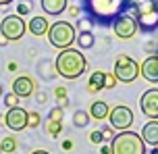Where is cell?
<instances>
[{
	"mask_svg": "<svg viewBox=\"0 0 158 154\" xmlns=\"http://www.w3.org/2000/svg\"><path fill=\"white\" fill-rule=\"evenodd\" d=\"M54 69L63 79H79L87 69V58L77 48H64L56 54Z\"/></svg>",
	"mask_w": 158,
	"mask_h": 154,
	"instance_id": "2",
	"label": "cell"
},
{
	"mask_svg": "<svg viewBox=\"0 0 158 154\" xmlns=\"http://www.w3.org/2000/svg\"><path fill=\"white\" fill-rule=\"evenodd\" d=\"M8 71H10V73L17 71V63H8Z\"/></svg>",
	"mask_w": 158,
	"mask_h": 154,
	"instance_id": "35",
	"label": "cell"
},
{
	"mask_svg": "<svg viewBox=\"0 0 158 154\" xmlns=\"http://www.w3.org/2000/svg\"><path fill=\"white\" fill-rule=\"evenodd\" d=\"M0 154H2V148H0Z\"/></svg>",
	"mask_w": 158,
	"mask_h": 154,
	"instance_id": "41",
	"label": "cell"
},
{
	"mask_svg": "<svg viewBox=\"0 0 158 154\" xmlns=\"http://www.w3.org/2000/svg\"><path fill=\"white\" fill-rule=\"evenodd\" d=\"M139 75L150 83H158V54H150L139 65Z\"/></svg>",
	"mask_w": 158,
	"mask_h": 154,
	"instance_id": "13",
	"label": "cell"
},
{
	"mask_svg": "<svg viewBox=\"0 0 158 154\" xmlns=\"http://www.w3.org/2000/svg\"><path fill=\"white\" fill-rule=\"evenodd\" d=\"M6 44H8V40L2 35V33H0V46H6Z\"/></svg>",
	"mask_w": 158,
	"mask_h": 154,
	"instance_id": "34",
	"label": "cell"
},
{
	"mask_svg": "<svg viewBox=\"0 0 158 154\" xmlns=\"http://www.w3.org/2000/svg\"><path fill=\"white\" fill-rule=\"evenodd\" d=\"M54 96H56V100H58V106H67L69 104V100H67V88H56L54 89Z\"/></svg>",
	"mask_w": 158,
	"mask_h": 154,
	"instance_id": "26",
	"label": "cell"
},
{
	"mask_svg": "<svg viewBox=\"0 0 158 154\" xmlns=\"http://www.w3.org/2000/svg\"><path fill=\"white\" fill-rule=\"evenodd\" d=\"M114 75H117L118 81L123 83H133L139 75V65L137 60L127 54H118L117 60H114Z\"/></svg>",
	"mask_w": 158,
	"mask_h": 154,
	"instance_id": "6",
	"label": "cell"
},
{
	"mask_svg": "<svg viewBox=\"0 0 158 154\" xmlns=\"http://www.w3.org/2000/svg\"><path fill=\"white\" fill-rule=\"evenodd\" d=\"M100 131H102V135H104V142H110V139L114 138V135H112V127H110V125H104Z\"/></svg>",
	"mask_w": 158,
	"mask_h": 154,
	"instance_id": "30",
	"label": "cell"
},
{
	"mask_svg": "<svg viewBox=\"0 0 158 154\" xmlns=\"http://www.w3.org/2000/svg\"><path fill=\"white\" fill-rule=\"evenodd\" d=\"M64 119V108L63 106H54L50 113H48V121H58V123H63Z\"/></svg>",
	"mask_w": 158,
	"mask_h": 154,
	"instance_id": "24",
	"label": "cell"
},
{
	"mask_svg": "<svg viewBox=\"0 0 158 154\" xmlns=\"http://www.w3.org/2000/svg\"><path fill=\"white\" fill-rule=\"evenodd\" d=\"M35 89H38V85H35V79L33 77H29V75H19V77H15L13 79V92H15L19 98H29L35 94Z\"/></svg>",
	"mask_w": 158,
	"mask_h": 154,
	"instance_id": "12",
	"label": "cell"
},
{
	"mask_svg": "<svg viewBox=\"0 0 158 154\" xmlns=\"http://www.w3.org/2000/svg\"><path fill=\"white\" fill-rule=\"evenodd\" d=\"M31 154H50V152H46V150H33Z\"/></svg>",
	"mask_w": 158,
	"mask_h": 154,
	"instance_id": "38",
	"label": "cell"
},
{
	"mask_svg": "<svg viewBox=\"0 0 158 154\" xmlns=\"http://www.w3.org/2000/svg\"><path fill=\"white\" fill-rule=\"evenodd\" d=\"M63 150H73V142L71 139H64L63 142Z\"/></svg>",
	"mask_w": 158,
	"mask_h": 154,
	"instance_id": "32",
	"label": "cell"
},
{
	"mask_svg": "<svg viewBox=\"0 0 158 154\" xmlns=\"http://www.w3.org/2000/svg\"><path fill=\"white\" fill-rule=\"evenodd\" d=\"M46 131L52 135V138H58V135H60V131H63V123H58V121H48V123H46Z\"/></svg>",
	"mask_w": 158,
	"mask_h": 154,
	"instance_id": "22",
	"label": "cell"
},
{
	"mask_svg": "<svg viewBox=\"0 0 158 154\" xmlns=\"http://www.w3.org/2000/svg\"><path fill=\"white\" fill-rule=\"evenodd\" d=\"M46 100H48V96L44 94V92H40V94H38V102H40V104H44Z\"/></svg>",
	"mask_w": 158,
	"mask_h": 154,
	"instance_id": "33",
	"label": "cell"
},
{
	"mask_svg": "<svg viewBox=\"0 0 158 154\" xmlns=\"http://www.w3.org/2000/svg\"><path fill=\"white\" fill-rule=\"evenodd\" d=\"M19 100H21V98L17 96L15 92H8V94H4V96H2V102H4V106H8V108L19 106Z\"/></svg>",
	"mask_w": 158,
	"mask_h": 154,
	"instance_id": "23",
	"label": "cell"
},
{
	"mask_svg": "<svg viewBox=\"0 0 158 154\" xmlns=\"http://www.w3.org/2000/svg\"><path fill=\"white\" fill-rule=\"evenodd\" d=\"M40 4H42L46 15L58 17V15H63V10H67L69 0H40Z\"/></svg>",
	"mask_w": 158,
	"mask_h": 154,
	"instance_id": "15",
	"label": "cell"
},
{
	"mask_svg": "<svg viewBox=\"0 0 158 154\" xmlns=\"http://www.w3.org/2000/svg\"><path fill=\"white\" fill-rule=\"evenodd\" d=\"M27 29H29V33L31 35H48V29H50V23H48L46 17H33L31 21H29V25H27Z\"/></svg>",
	"mask_w": 158,
	"mask_h": 154,
	"instance_id": "18",
	"label": "cell"
},
{
	"mask_svg": "<svg viewBox=\"0 0 158 154\" xmlns=\"http://www.w3.org/2000/svg\"><path fill=\"white\" fill-rule=\"evenodd\" d=\"M139 108H142L143 117L148 119H158V88L146 89L139 98Z\"/></svg>",
	"mask_w": 158,
	"mask_h": 154,
	"instance_id": "10",
	"label": "cell"
},
{
	"mask_svg": "<svg viewBox=\"0 0 158 154\" xmlns=\"http://www.w3.org/2000/svg\"><path fill=\"white\" fill-rule=\"evenodd\" d=\"M0 148H2V152L13 154V152L17 150V142H15V138H2V142H0Z\"/></svg>",
	"mask_w": 158,
	"mask_h": 154,
	"instance_id": "21",
	"label": "cell"
},
{
	"mask_svg": "<svg viewBox=\"0 0 158 154\" xmlns=\"http://www.w3.org/2000/svg\"><path fill=\"white\" fill-rule=\"evenodd\" d=\"M108 125L117 131H127L133 125V110L125 104L112 106L110 113H108Z\"/></svg>",
	"mask_w": 158,
	"mask_h": 154,
	"instance_id": "8",
	"label": "cell"
},
{
	"mask_svg": "<svg viewBox=\"0 0 158 154\" xmlns=\"http://www.w3.org/2000/svg\"><path fill=\"white\" fill-rule=\"evenodd\" d=\"M48 40L50 44L58 50H64V48H73V44L77 40V31L69 21H56V23L50 25L48 29Z\"/></svg>",
	"mask_w": 158,
	"mask_h": 154,
	"instance_id": "5",
	"label": "cell"
},
{
	"mask_svg": "<svg viewBox=\"0 0 158 154\" xmlns=\"http://www.w3.org/2000/svg\"><path fill=\"white\" fill-rule=\"evenodd\" d=\"M110 154H146V142L135 131H118L110 139Z\"/></svg>",
	"mask_w": 158,
	"mask_h": 154,
	"instance_id": "4",
	"label": "cell"
},
{
	"mask_svg": "<svg viewBox=\"0 0 158 154\" xmlns=\"http://www.w3.org/2000/svg\"><path fill=\"white\" fill-rule=\"evenodd\" d=\"M40 123H42V114L35 113V110H31V113L27 114V127H40Z\"/></svg>",
	"mask_w": 158,
	"mask_h": 154,
	"instance_id": "27",
	"label": "cell"
},
{
	"mask_svg": "<svg viewBox=\"0 0 158 154\" xmlns=\"http://www.w3.org/2000/svg\"><path fill=\"white\" fill-rule=\"evenodd\" d=\"M112 31H114V35L118 40H131L139 29H137V21L133 19V15L131 13H123V15H118L112 21Z\"/></svg>",
	"mask_w": 158,
	"mask_h": 154,
	"instance_id": "9",
	"label": "cell"
},
{
	"mask_svg": "<svg viewBox=\"0 0 158 154\" xmlns=\"http://www.w3.org/2000/svg\"><path fill=\"white\" fill-rule=\"evenodd\" d=\"M27 31V23L23 21L21 15H6L0 23V33L8 42H19Z\"/></svg>",
	"mask_w": 158,
	"mask_h": 154,
	"instance_id": "7",
	"label": "cell"
},
{
	"mask_svg": "<svg viewBox=\"0 0 158 154\" xmlns=\"http://www.w3.org/2000/svg\"><path fill=\"white\" fill-rule=\"evenodd\" d=\"M0 96H2V85H0Z\"/></svg>",
	"mask_w": 158,
	"mask_h": 154,
	"instance_id": "40",
	"label": "cell"
},
{
	"mask_svg": "<svg viewBox=\"0 0 158 154\" xmlns=\"http://www.w3.org/2000/svg\"><path fill=\"white\" fill-rule=\"evenodd\" d=\"M13 0H0V6H6V4H10Z\"/></svg>",
	"mask_w": 158,
	"mask_h": 154,
	"instance_id": "37",
	"label": "cell"
},
{
	"mask_svg": "<svg viewBox=\"0 0 158 154\" xmlns=\"http://www.w3.org/2000/svg\"><path fill=\"white\" fill-rule=\"evenodd\" d=\"M75 42L79 44V50H89V48H94L96 38H94V33L89 31V29H81Z\"/></svg>",
	"mask_w": 158,
	"mask_h": 154,
	"instance_id": "19",
	"label": "cell"
},
{
	"mask_svg": "<svg viewBox=\"0 0 158 154\" xmlns=\"http://www.w3.org/2000/svg\"><path fill=\"white\" fill-rule=\"evenodd\" d=\"M27 110L21 108V106H15V108H8L6 114H4V125H6L10 131H23L27 127Z\"/></svg>",
	"mask_w": 158,
	"mask_h": 154,
	"instance_id": "11",
	"label": "cell"
},
{
	"mask_svg": "<svg viewBox=\"0 0 158 154\" xmlns=\"http://www.w3.org/2000/svg\"><path fill=\"white\" fill-rule=\"evenodd\" d=\"M139 135L148 146H158V119H150L148 123H143Z\"/></svg>",
	"mask_w": 158,
	"mask_h": 154,
	"instance_id": "14",
	"label": "cell"
},
{
	"mask_svg": "<svg viewBox=\"0 0 158 154\" xmlns=\"http://www.w3.org/2000/svg\"><path fill=\"white\" fill-rule=\"evenodd\" d=\"M127 13L133 15L142 33L158 31V0H129Z\"/></svg>",
	"mask_w": 158,
	"mask_h": 154,
	"instance_id": "3",
	"label": "cell"
},
{
	"mask_svg": "<svg viewBox=\"0 0 158 154\" xmlns=\"http://www.w3.org/2000/svg\"><path fill=\"white\" fill-rule=\"evenodd\" d=\"M102 154H110V146H102Z\"/></svg>",
	"mask_w": 158,
	"mask_h": 154,
	"instance_id": "36",
	"label": "cell"
},
{
	"mask_svg": "<svg viewBox=\"0 0 158 154\" xmlns=\"http://www.w3.org/2000/svg\"><path fill=\"white\" fill-rule=\"evenodd\" d=\"M0 125H2V123H0Z\"/></svg>",
	"mask_w": 158,
	"mask_h": 154,
	"instance_id": "42",
	"label": "cell"
},
{
	"mask_svg": "<svg viewBox=\"0 0 158 154\" xmlns=\"http://www.w3.org/2000/svg\"><path fill=\"white\" fill-rule=\"evenodd\" d=\"M31 8H33L31 0H21V2H19V6H17V15H21V17L29 15V13H31Z\"/></svg>",
	"mask_w": 158,
	"mask_h": 154,
	"instance_id": "25",
	"label": "cell"
},
{
	"mask_svg": "<svg viewBox=\"0 0 158 154\" xmlns=\"http://www.w3.org/2000/svg\"><path fill=\"white\" fill-rule=\"evenodd\" d=\"M89 113L87 110H75L73 113V125L77 127V129H81V127H87V123H89Z\"/></svg>",
	"mask_w": 158,
	"mask_h": 154,
	"instance_id": "20",
	"label": "cell"
},
{
	"mask_svg": "<svg viewBox=\"0 0 158 154\" xmlns=\"http://www.w3.org/2000/svg\"><path fill=\"white\" fill-rule=\"evenodd\" d=\"M150 154H158V146H152V152Z\"/></svg>",
	"mask_w": 158,
	"mask_h": 154,
	"instance_id": "39",
	"label": "cell"
},
{
	"mask_svg": "<svg viewBox=\"0 0 158 154\" xmlns=\"http://www.w3.org/2000/svg\"><path fill=\"white\" fill-rule=\"evenodd\" d=\"M117 75L114 73H106V89H112L114 85H117Z\"/></svg>",
	"mask_w": 158,
	"mask_h": 154,
	"instance_id": "29",
	"label": "cell"
},
{
	"mask_svg": "<svg viewBox=\"0 0 158 154\" xmlns=\"http://www.w3.org/2000/svg\"><path fill=\"white\" fill-rule=\"evenodd\" d=\"M81 8L98 25H112L118 15L127 13L129 0H81Z\"/></svg>",
	"mask_w": 158,
	"mask_h": 154,
	"instance_id": "1",
	"label": "cell"
},
{
	"mask_svg": "<svg viewBox=\"0 0 158 154\" xmlns=\"http://www.w3.org/2000/svg\"><path fill=\"white\" fill-rule=\"evenodd\" d=\"M102 89H106V73L104 71H94L89 75V79H87V92L89 94H98Z\"/></svg>",
	"mask_w": 158,
	"mask_h": 154,
	"instance_id": "16",
	"label": "cell"
},
{
	"mask_svg": "<svg viewBox=\"0 0 158 154\" xmlns=\"http://www.w3.org/2000/svg\"><path fill=\"white\" fill-rule=\"evenodd\" d=\"M69 13H71L73 17H79V13H81V6H71V8H69Z\"/></svg>",
	"mask_w": 158,
	"mask_h": 154,
	"instance_id": "31",
	"label": "cell"
},
{
	"mask_svg": "<svg viewBox=\"0 0 158 154\" xmlns=\"http://www.w3.org/2000/svg\"><path fill=\"white\" fill-rule=\"evenodd\" d=\"M89 117L96 119V121H104V119H108V113H110V106L106 104L104 100H94L92 104H89Z\"/></svg>",
	"mask_w": 158,
	"mask_h": 154,
	"instance_id": "17",
	"label": "cell"
},
{
	"mask_svg": "<svg viewBox=\"0 0 158 154\" xmlns=\"http://www.w3.org/2000/svg\"><path fill=\"white\" fill-rule=\"evenodd\" d=\"M89 142H92V144H102V142H104V135H102V131H100V129L92 131V133H89Z\"/></svg>",
	"mask_w": 158,
	"mask_h": 154,
	"instance_id": "28",
	"label": "cell"
}]
</instances>
